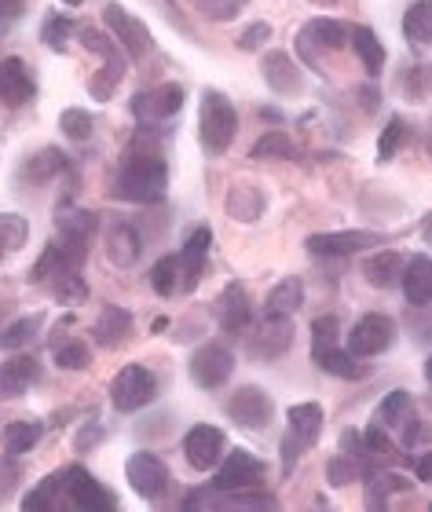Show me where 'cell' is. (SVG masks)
<instances>
[{
  "mask_svg": "<svg viewBox=\"0 0 432 512\" xmlns=\"http://www.w3.org/2000/svg\"><path fill=\"white\" fill-rule=\"evenodd\" d=\"M136 147H140V143H136ZM165 180H169V172H165L162 154L154 147H140L125 158L114 191H118V198H125V202L154 205V202H162Z\"/></svg>",
  "mask_w": 432,
  "mask_h": 512,
  "instance_id": "1",
  "label": "cell"
},
{
  "mask_svg": "<svg viewBox=\"0 0 432 512\" xmlns=\"http://www.w3.org/2000/svg\"><path fill=\"white\" fill-rule=\"evenodd\" d=\"M238 136V114L224 92L209 88L202 96V114H198V139L209 154H224Z\"/></svg>",
  "mask_w": 432,
  "mask_h": 512,
  "instance_id": "2",
  "label": "cell"
},
{
  "mask_svg": "<svg viewBox=\"0 0 432 512\" xmlns=\"http://www.w3.org/2000/svg\"><path fill=\"white\" fill-rule=\"evenodd\" d=\"M154 395H158V377H154L147 366L132 363L114 377L110 403H114V410H121V414H136V410L154 403Z\"/></svg>",
  "mask_w": 432,
  "mask_h": 512,
  "instance_id": "3",
  "label": "cell"
},
{
  "mask_svg": "<svg viewBox=\"0 0 432 512\" xmlns=\"http://www.w3.org/2000/svg\"><path fill=\"white\" fill-rule=\"evenodd\" d=\"M293 348V322L290 315H268L260 322L257 333L246 337V355L257 363H275Z\"/></svg>",
  "mask_w": 432,
  "mask_h": 512,
  "instance_id": "4",
  "label": "cell"
},
{
  "mask_svg": "<svg viewBox=\"0 0 432 512\" xmlns=\"http://www.w3.org/2000/svg\"><path fill=\"white\" fill-rule=\"evenodd\" d=\"M227 417L235 421L238 428H246V432H264L271 425V417H275V403H271V395L264 388H238L231 399H227Z\"/></svg>",
  "mask_w": 432,
  "mask_h": 512,
  "instance_id": "5",
  "label": "cell"
},
{
  "mask_svg": "<svg viewBox=\"0 0 432 512\" xmlns=\"http://www.w3.org/2000/svg\"><path fill=\"white\" fill-rule=\"evenodd\" d=\"M396 341V322L389 315H363L348 333V352L359 359H374V355L389 352Z\"/></svg>",
  "mask_w": 432,
  "mask_h": 512,
  "instance_id": "6",
  "label": "cell"
},
{
  "mask_svg": "<svg viewBox=\"0 0 432 512\" xmlns=\"http://www.w3.org/2000/svg\"><path fill=\"white\" fill-rule=\"evenodd\" d=\"M103 22H107L110 33L118 37V44L132 55V59H147V55L154 52L151 30L143 26V19L129 15V11L121 8V4H107V8H103Z\"/></svg>",
  "mask_w": 432,
  "mask_h": 512,
  "instance_id": "7",
  "label": "cell"
},
{
  "mask_svg": "<svg viewBox=\"0 0 432 512\" xmlns=\"http://www.w3.org/2000/svg\"><path fill=\"white\" fill-rule=\"evenodd\" d=\"M125 476H129V487L140 498H147V502H158L165 491H169V483H173V476H169V469L162 465V458H154V454H132L129 461H125Z\"/></svg>",
  "mask_w": 432,
  "mask_h": 512,
  "instance_id": "8",
  "label": "cell"
},
{
  "mask_svg": "<svg viewBox=\"0 0 432 512\" xmlns=\"http://www.w3.org/2000/svg\"><path fill=\"white\" fill-rule=\"evenodd\" d=\"M374 246H385V235L378 231H326V235L308 238V253L315 256H356Z\"/></svg>",
  "mask_w": 432,
  "mask_h": 512,
  "instance_id": "9",
  "label": "cell"
},
{
  "mask_svg": "<svg viewBox=\"0 0 432 512\" xmlns=\"http://www.w3.org/2000/svg\"><path fill=\"white\" fill-rule=\"evenodd\" d=\"M103 246H107V260L114 267H136L143 256V235L140 227L129 224L125 216H114L103 235Z\"/></svg>",
  "mask_w": 432,
  "mask_h": 512,
  "instance_id": "10",
  "label": "cell"
},
{
  "mask_svg": "<svg viewBox=\"0 0 432 512\" xmlns=\"http://www.w3.org/2000/svg\"><path fill=\"white\" fill-rule=\"evenodd\" d=\"M92 235H96V216L92 213H85V209H66V213L59 216V238H55V242L66 249V256H70L77 267L85 264Z\"/></svg>",
  "mask_w": 432,
  "mask_h": 512,
  "instance_id": "11",
  "label": "cell"
},
{
  "mask_svg": "<svg viewBox=\"0 0 432 512\" xmlns=\"http://www.w3.org/2000/svg\"><path fill=\"white\" fill-rule=\"evenodd\" d=\"M63 483H66V494H70V502L77 505L81 512H110L114 509V494L103 491V483L85 469H66L63 472Z\"/></svg>",
  "mask_w": 432,
  "mask_h": 512,
  "instance_id": "12",
  "label": "cell"
},
{
  "mask_svg": "<svg viewBox=\"0 0 432 512\" xmlns=\"http://www.w3.org/2000/svg\"><path fill=\"white\" fill-rule=\"evenodd\" d=\"M231 374H235V355L227 352L224 344H206L191 359V377L202 388H220V384H227Z\"/></svg>",
  "mask_w": 432,
  "mask_h": 512,
  "instance_id": "13",
  "label": "cell"
},
{
  "mask_svg": "<svg viewBox=\"0 0 432 512\" xmlns=\"http://www.w3.org/2000/svg\"><path fill=\"white\" fill-rule=\"evenodd\" d=\"M297 44H301V55L308 59V66H315V44H319L323 52H341L345 44H352V30H345V26L334 19H315L301 30Z\"/></svg>",
  "mask_w": 432,
  "mask_h": 512,
  "instance_id": "14",
  "label": "cell"
},
{
  "mask_svg": "<svg viewBox=\"0 0 432 512\" xmlns=\"http://www.w3.org/2000/svg\"><path fill=\"white\" fill-rule=\"evenodd\" d=\"M184 454L191 469L198 472L213 469L216 461L224 458V432L216 425H195L184 439Z\"/></svg>",
  "mask_w": 432,
  "mask_h": 512,
  "instance_id": "15",
  "label": "cell"
},
{
  "mask_svg": "<svg viewBox=\"0 0 432 512\" xmlns=\"http://www.w3.org/2000/svg\"><path fill=\"white\" fill-rule=\"evenodd\" d=\"M180 107H184V88L180 85H158L132 99V114L140 121H151V125L180 114Z\"/></svg>",
  "mask_w": 432,
  "mask_h": 512,
  "instance_id": "16",
  "label": "cell"
},
{
  "mask_svg": "<svg viewBox=\"0 0 432 512\" xmlns=\"http://www.w3.org/2000/svg\"><path fill=\"white\" fill-rule=\"evenodd\" d=\"M213 311H216V322H220L227 333H246L249 326H253V304H249L246 289L238 286V282H231V286L216 297Z\"/></svg>",
  "mask_w": 432,
  "mask_h": 512,
  "instance_id": "17",
  "label": "cell"
},
{
  "mask_svg": "<svg viewBox=\"0 0 432 512\" xmlns=\"http://www.w3.org/2000/svg\"><path fill=\"white\" fill-rule=\"evenodd\" d=\"M260 472H264V465H260L249 450H231L224 461V469L216 472L213 487L216 491H242V487H253V483L260 480Z\"/></svg>",
  "mask_w": 432,
  "mask_h": 512,
  "instance_id": "18",
  "label": "cell"
},
{
  "mask_svg": "<svg viewBox=\"0 0 432 512\" xmlns=\"http://www.w3.org/2000/svg\"><path fill=\"white\" fill-rule=\"evenodd\" d=\"M33 99V77H30V66L22 63L19 55H11L0 63V103H8V107H22V103H30Z\"/></svg>",
  "mask_w": 432,
  "mask_h": 512,
  "instance_id": "19",
  "label": "cell"
},
{
  "mask_svg": "<svg viewBox=\"0 0 432 512\" xmlns=\"http://www.w3.org/2000/svg\"><path fill=\"white\" fill-rule=\"evenodd\" d=\"M264 81H268V88L279 92V96H301V88H304L301 66L293 63L286 52L264 55Z\"/></svg>",
  "mask_w": 432,
  "mask_h": 512,
  "instance_id": "20",
  "label": "cell"
},
{
  "mask_svg": "<svg viewBox=\"0 0 432 512\" xmlns=\"http://www.w3.org/2000/svg\"><path fill=\"white\" fill-rule=\"evenodd\" d=\"M92 337H96L99 348H121L132 337V315L125 308H118V304H110V308L99 311Z\"/></svg>",
  "mask_w": 432,
  "mask_h": 512,
  "instance_id": "21",
  "label": "cell"
},
{
  "mask_svg": "<svg viewBox=\"0 0 432 512\" xmlns=\"http://www.w3.org/2000/svg\"><path fill=\"white\" fill-rule=\"evenodd\" d=\"M224 209H227V216H231V220H238V224H253V220H260V216H264V209H268V198H264V191H260V187L238 183V187H231V191H227Z\"/></svg>",
  "mask_w": 432,
  "mask_h": 512,
  "instance_id": "22",
  "label": "cell"
},
{
  "mask_svg": "<svg viewBox=\"0 0 432 512\" xmlns=\"http://www.w3.org/2000/svg\"><path fill=\"white\" fill-rule=\"evenodd\" d=\"M37 374H41V366H37V359H30V355H19V359L0 363V399H15V395H22L33 381H37Z\"/></svg>",
  "mask_w": 432,
  "mask_h": 512,
  "instance_id": "23",
  "label": "cell"
},
{
  "mask_svg": "<svg viewBox=\"0 0 432 512\" xmlns=\"http://www.w3.org/2000/svg\"><path fill=\"white\" fill-rule=\"evenodd\" d=\"M151 286L158 297H173V293H184V289H191V282H187V267H184V256H162L158 264L151 267Z\"/></svg>",
  "mask_w": 432,
  "mask_h": 512,
  "instance_id": "24",
  "label": "cell"
},
{
  "mask_svg": "<svg viewBox=\"0 0 432 512\" xmlns=\"http://www.w3.org/2000/svg\"><path fill=\"white\" fill-rule=\"evenodd\" d=\"M403 297L411 300L414 308H422L432 300V260L429 256H414L411 264L403 267Z\"/></svg>",
  "mask_w": 432,
  "mask_h": 512,
  "instance_id": "25",
  "label": "cell"
},
{
  "mask_svg": "<svg viewBox=\"0 0 432 512\" xmlns=\"http://www.w3.org/2000/svg\"><path fill=\"white\" fill-rule=\"evenodd\" d=\"M363 275H367V282L374 289H392L403 278V256L392 253V249L374 253L367 264H363Z\"/></svg>",
  "mask_w": 432,
  "mask_h": 512,
  "instance_id": "26",
  "label": "cell"
},
{
  "mask_svg": "<svg viewBox=\"0 0 432 512\" xmlns=\"http://www.w3.org/2000/svg\"><path fill=\"white\" fill-rule=\"evenodd\" d=\"M352 48H356L359 63L367 66V74L378 77L385 70V44L370 26H352Z\"/></svg>",
  "mask_w": 432,
  "mask_h": 512,
  "instance_id": "27",
  "label": "cell"
},
{
  "mask_svg": "<svg viewBox=\"0 0 432 512\" xmlns=\"http://www.w3.org/2000/svg\"><path fill=\"white\" fill-rule=\"evenodd\" d=\"M59 172H66V154L63 150H55V147H44V150H37L26 165H22V180L26 183H48V180H55Z\"/></svg>",
  "mask_w": 432,
  "mask_h": 512,
  "instance_id": "28",
  "label": "cell"
},
{
  "mask_svg": "<svg viewBox=\"0 0 432 512\" xmlns=\"http://www.w3.org/2000/svg\"><path fill=\"white\" fill-rule=\"evenodd\" d=\"M315 363L323 366L326 374L334 377H348V381H359V377H367V366L359 363V355L345 352V348H326V352H315Z\"/></svg>",
  "mask_w": 432,
  "mask_h": 512,
  "instance_id": "29",
  "label": "cell"
},
{
  "mask_svg": "<svg viewBox=\"0 0 432 512\" xmlns=\"http://www.w3.org/2000/svg\"><path fill=\"white\" fill-rule=\"evenodd\" d=\"M403 37L414 48L432 44V0H418V4L407 8V15H403Z\"/></svg>",
  "mask_w": 432,
  "mask_h": 512,
  "instance_id": "30",
  "label": "cell"
},
{
  "mask_svg": "<svg viewBox=\"0 0 432 512\" xmlns=\"http://www.w3.org/2000/svg\"><path fill=\"white\" fill-rule=\"evenodd\" d=\"M323 406L319 403H297L290 406V432L297 439H304V443H315L319 439V432H323Z\"/></svg>",
  "mask_w": 432,
  "mask_h": 512,
  "instance_id": "31",
  "label": "cell"
},
{
  "mask_svg": "<svg viewBox=\"0 0 432 512\" xmlns=\"http://www.w3.org/2000/svg\"><path fill=\"white\" fill-rule=\"evenodd\" d=\"M304 300V286L301 278H282L279 286H271L268 300H264V315H293L301 308Z\"/></svg>",
  "mask_w": 432,
  "mask_h": 512,
  "instance_id": "32",
  "label": "cell"
},
{
  "mask_svg": "<svg viewBox=\"0 0 432 512\" xmlns=\"http://www.w3.org/2000/svg\"><path fill=\"white\" fill-rule=\"evenodd\" d=\"M411 421V395L407 392H389L381 399V406L374 410V425L392 432V428H403Z\"/></svg>",
  "mask_w": 432,
  "mask_h": 512,
  "instance_id": "33",
  "label": "cell"
},
{
  "mask_svg": "<svg viewBox=\"0 0 432 512\" xmlns=\"http://www.w3.org/2000/svg\"><path fill=\"white\" fill-rule=\"evenodd\" d=\"M41 326H44V315H22V319H15L11 326L0 330V348H4V352H15L22 344H30L33 337L41 333Z\"/></svg>",
  "mask_w": 432,
  "mask_h": 512,
  "instance_id": "34",
  "label": "cell"
},
{
  "mask_svg": "<svg viewBox=\"0 0 432 512\" xmlns=\"http://www.w3.org/2000/svg\"><path fill=\"white\" fill-rule=\"evenodd\" d=\"M125 81V59H103V70H99L92 81H88V92L96 99H110L118 92V85Z\"/></svg>",
  "mask_w": 432,
  "mask_h": 512,
  "instance_id": "35",
  "label": "cell"
},
{
  "mask_svg": "<svg viewBox=\"0 0 432 512\" xmlns=\"http://www.w3.org/2000/svg\"><path fill=\"white\" fill-rule=\"evenodd\" d=\"M37 439H41V425L37 421H15L4 432V450H8L11 458H19V454L37 447Z\"/></svg>",
  "mask_w": 432,
  "mask_h": 512,
  "instance_id": "36",
  "label": "cell"
},
{
  "mask_svg": "<svg viewBox=\"0 0 432 512\" xmlns=\"http://www.w3.org/2000/svg\"><path fill=\"white\" fill-rule=\"evenodd\" d=\"M66 483H63V472H55V476H44L37 487H33L26 498H22V509H30V512H41V509H52L55 498H59V491H63Z\"/></svg>",
  "mask_w": 432,
  "mask_h": 512,
  "instance_id": "37",
  "label": "cell"
},
{
  "mask_svg": "<svg viewBox=\"0 0 432 512\" xmlns=\"http://www.w3.org/2000/svg\"><path fill=\"white\" fill-rule=\"evenodd\" d=\"M74 30H77L74 19H66V15H59V11H52V15L44 19L41 41L48 44V48H55V52H66V44H70Z\"/></svg>",
  "mask_w": 432,
  "mask_h": 512,
  "instance_id": "38",
  "label": "cell"
},
{
  "mask_svg": "<svg viewBox=\"0 0 432 512\" xmlns=\"http://www.w3.org/2000/svg\"><path fill=\"white\" fill-rule=\"evenodd\" d=\"M363 454L378 461V465H392V461H400V450L392 447L389 436H385V428L370 425V432L363 436Z\"/></svg>",
  "mask_w": 432,
  "mask_h": 512,
  "instance_id": "39",
  "label": "cell"
},
{
  "mask_svg": "<svg viewBox=\"0 0 432 512\" xmlns=\"http://www.w3.org/2000/svg\"><path fill=\"white\" fill-rule=\"evenodd\" d=\"M249 158H293V143L286 132H264V136L253 143V150H249Z\"/></svg>",
  "mask_w": 432,
  "mask_h": 512,
  "instance_id": "40",
  "label": "cell"
},
{
  "mask_svg": "<svg viewBox=\"0 0 432 512\" xmlns=\"http://www.w3.org/2000/svg\"><path fill=\"white\" fill-rule=\"evenodd\" d=\"M59 128H63V132L70 139L85 143V139H92V132H96V121H92V114H88V110L70 107V110H63V118H59Z\"/></svg>",
  "mask_w": 432,
  "mask_h": 512,
  "instance_id": "41",
  "label": "cell"
},
{
  "mask_svg": "<svg viewBox=\"0 0 432 512\" xmlns=\"http://www.w3.org/2000/svg\"><path fill=\"white\" fill-rule=\"evenodd\" d=\"M55 282V297L63 300V304H81V300L88 297V286L85 278H81V267H74V271H63L59 278H52Z\"/></svg>",
  "mask_w": 432,
  "mask_h": 512,
  "instance_id": "42",
  "label": "cell"
},
{
  "mask_svg": "<svg viewBox=\"0 0 432 512\" xmlns=\"http://www.w3.org/2000/svg\"><path fill=\"white\" fill-rule=\"evenodd\" d=\"M55 366H63V370H88L92 366V348L81 341H66L55 348Z\"/></svg>",
  "mask_w": 432,
  "mask_h": 512,
  "instance_id": "43",
  "label": "cell"
},
{
  "mask_svg": "<svg viewBox=\"0 0 432 512\" xmlns=\"http://www.w3.org/2000/svg\"><path fill=\"white\" fill-rule=\"evenodd\" d=\"M26 238H30V224L15 213H0V242L8 246V253L26 246Z\"/></svg>",
  "mask_w": 432,
  "mask_h": 512,
  "instance_id": "44",
  "label": "cell"
},
{
  "mask_svg": "<svg viewBox=\"0 0 432 512\" xmlns=\"http://www.w3.org/2000/svg\"><path fill=\"white\" fill-rule=\"evenodd\" d=\"M407 487H411V483L403 480V476H392V472H374V476H370V498L367 502L370 505H385V494H400V491H407Z\"/></svg>",
  "mask_w": 432,
  "mask_h": 512,
  "instance_id": "45",
  "label": "cell"
},
{
  "mask_svg": "<svg viewBox=\"0 0 432 512\" xmlns=\"http://www.w3.org/2000/svg\"><path fill=\"white\" fill-rule=\"evenodd\" d=\"M407 143V121L403 118H392L389 125H385V132H381L378 139V158L381 161H392L396 158V150Z\"/></svg>",
  "mask_w": 432,
  "mask_h": 512,
  "instance_id": "46",
  "label": "cell"
},
{
  "mask_svg": "<svg viewBox=\"0 0 432 512\" xmlns=\"http://www.w3.org/2000/svg\"><path fill=\"white\" fill-rule=\"evenodd\" d=\"M337 337H341V322L334 315H323V319L312 322V355L315 352H326V348H334Z\"/></svg>",
  "mask_w": 432,
  "mask_h": 512,
  "instance_id": "47",
  "label": "cell"
},
{
  "mask_svg": "<svg viewBox=\"0 0 432 512\" xmlns=\"http://www.w3.org/2000/svg\"><path fill=\"white\" fill-rule=\"evenodd\" d=\"M249 0H195V8L202 11V15H209V19L216 22H231L235 15H242L246 11Z\"/></svg>",
  "mask_w": 432,
  "mask_h": 512,
  "instance_id": "48",
  "label": "cell"
},
{
  "mask_svg": "<svg viewBox=\"0 0 432 512\" xmlns=\"http://www.w3.org/2000/svg\"><path fill=\"white\" fill-rule=\"evenodd\" d=\"M356 476H359V469L352 454H341V458H334L326 465V480L334 483V487H348V483H356Z\"/></svg>",
  "mask_w": 432,
  "mask_h": 512,
  "instance_id": "49",
  "label": "cell"
},
{
  "mask_svg": "<svg viewBox=\"0 0 432 512\" xmlns=\"http://www.w3.org/2000/svg\"><path fill=\"white\" fill-rule=\"evenodd\" d=\"M81 44L99 59H118V44H110V37H103L99 30H81Z\"/></svg>",
  "mask_w": 432,
  "mask_h": 512,
  "instance_id": "50",
  "label": "cell"
},
{
  "mask_svg": "<svg viewBox=\"0 0 432 512\" xmlns=\"http://www.w3.org/2000/svg\"><path fill=\"white\" fill-rule=\"evenodd\" d=\"M268 37H271L268 22H253V26H246V30H242V37H238V48H242V52H257V48H264V44H268Z\"/></svg>",
  "mask_w": 432,
  "mask_h": 512,
  "instance_id": "51",
  "label": "cell"
},
{
  "mask_svg": "<svg viewBox=\"0 0 432 512\" xmlns=\"http://www.w3.org/2000/svg\"><path fill=\"white\" fill-rule=\"evenodd\" d=\"M15 483H19V465H15L11 458H0V502L11 498Z\"/></svg>",
  "mask_w": 432,
  "mask_h": 512,
  "instance_id": "52",
  "label": "cell"
},
{
  "mask_svg": "<svg viewBox=\"0 0 432 512\" xmlns=\"http://www.w3.org/2000/svg\"><path fill=\"white\" fill-rule=\"evenodd\" d=\"M22 8H26V0H0V33L15 26V19L22 15Z\"/></svg>",
  "mask_w": 432,
  "mask_h": 512,
  "instance_id": "53",
  "label": "cell"
},
{
  "mask_svg": "<svg viewBox=\"0 0 432 512\" xmlns=\"http://www.w3.org/2000/svg\"><path fill=\"white\" fill-rule=\"evenodd\" d=\"M99 439H103V425H99V421H88V425H85V432H77V450H81V454H85V450H92V447H96Z\"/></svg>",
  "mask_w": 432,
  "mask_h": 512,
  "instance_id": "54",
  "label": "cell"
},
{
  "mask_svg": "<svg viewBox=\"0 0 432 512\" xmlns=\"http://www.w3.org/2000/svg\"><path fill=\"white\" fill-rule=\"evenodd\" d=\"M341 454L363 458V439H359V432H345V436H341Z\"/></svg>",
  "mask_w": 432,
  "mask_h": 512,
  "instance_id": "55",
  "label": "cell"
},
{
  "mask_svg": "<svg viewBox=\"0 0 432 512\" xmlns=\"http://www.w3.org/2000/svg\"><path fill=\"white\" fill-rule=\"evenodd\" d=\"M414 476L422 483H432V450H425L422 458L414 461Z\"/></svg>",
  "mask_w": 432,
  "mask_h": 512,
  "instance_id": "56",
  "label": "cell"
},
{
  "mask_svg": "<svg viewBox=\"0 0 432 512\" xmlns=\"http://www.w3.org/2000/svg\"><path fill=\"white\" fill-rule=\"evenodd\" d=\"M422 238H425V246H432V213L425 216V224H422Z\"/></svg>",
  "mask_w": 432,
  "mask_h": 512,
  "instance_id": "57",
  "label": "cell"
},
{
  "mask_svg": "<svg viewBox=\"0 0 432 512\" xmlns=\"http://www.w3.org/2000/svg\"><path fill=\"white\" fill-rule=\"evenodd\" d=\"M425 377H429V384H432V359L425 363Z\"/></svg>",
  "mask_w": 432,
  "mask_h": 512,
  "instance_id": "58",
  "label": "cell"
},
{
  "mask_svg": "<svg viewBox=\"0 0 432 512\" xmlns=\"http://www.w3.org/2000/svg\"><path fill=\"white\" fill-rule=\"evenodd\" d=\"M63 4H70V8H77V4H85V0H63Z\"/></svg>",
  "mask_w": 432,
  "mask_h": 512,
  "instance_id": "59",
  "label": "cell"
},
{
  "mask_svg": "<svg viewBox=\"0 0 432 512\" xmlns=\"http://www.w3.org/2000/svg\"><path fill=\"white\" fill-rule=\"evenodd\" d=\"M4 253H8V246H4V242H0V260H4Z\"/></svg>",
  "mask_w": 432,
  "mask_h": 512,
  "instance_id": "60",
  "label": "cell"
},
{
  "mask_svg": "<svg viewBox=\"0 0 432 512\" xmlns=\"http://www.w3.org/2000/svg\"><path fill=\"white\" fill-rule=\"evenodd\" d=\"M315 4H334V0H315Z\"/></svg>",
  "mask_w": 432,
  "mask_h": 512,
  "instance_id": "61",
  "label": "cell"
},
{
  "mask_svg": "<svg viewBox=\"0 0 432 512\" xmlns=\"http://www.w3.org/2000/svg\"><path fill=\"white\" fill-rule=\"evenodd\" d=\"M429 81H432V70H429Z\"/></svg>",
  "mask_w": 432,
  "mask_h": 512,
  "instance_id": "62",
  "label": "cell"
}]
</instances>
